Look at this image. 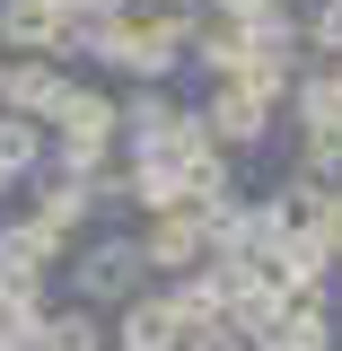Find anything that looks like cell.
I'll return each mask as SVG.
<instances>
[{
  "instance_id": "obj_26",
  "label": "cell",
  "mask_w": 342,
  "mask_h": 351,
  "mask_svg": "<svg viewBox=\"0 0 342 351\" xmlns=\"http://www.w3.org/2000/svg\"><path fill=\"white\" fill-rule=\"evenodd\" d=\"M132 9H141V0H132Z\"/></svg>"
},
{
  "instance_id": "obj_19",
  "label": "cell",
  "mask_w": 342,
  "mask_h": 351,
  "mask_svg": "<svg viewBox=\"0 0 342 351\" xmlns=\"http://www.w3.org/2000/svg\"><path fill=\"white\" fill-rule=\"evenodd\" d=\"M263 202H272V211L290 219V228H307V219H316V202H325V184H316V176H281V184H272V193H263Z\"/></svg>"
},
{
  "instance_id": "obj_24",
  "label": "cell",
  "mask_w": 342,
  "mask_h": 351,
  "mask_svg": "<svg viewBox=\"0 0 342 351\" xmlns=\"http://www.w3.org/2000/svg\"><path fill=\"white\" fill-rule=\"evenodd\" d=\"M0 88H9V62H0Z\"/></svg>"
},
{
  "instance_id": "obj_25",
  "label": "cell",
  "mask_w": 342,
  "mask_h": 351,
  "mask_svg": "<svg viewBox=\"0 0 342 351\" xmlns=\"http://www.w3.org/2000/svg\"><path fill=\"white\" fill-rule=\"evenodd\" d=\"M0 202H9V184H0Z\"/></svg>"
},
{
  "instance_id": "obj_14",
  "label": "cell",
  "mask_w": 342,
  "mask_h": 351,
  "mask_svg": "<svg viewBox=\"0 0 342 351\" xmlns=\"http://www.w3.org/2000/svg\"><path fill=\"white\" fill-rule=\"evenodd\" d=\"M36 351H106V316L80 299H44V334Z\"/></svg>"
},
{
  "instance_id": "obj_2",
  "label": "cell",
  "mask_w": 342,
  "mask_h": 351,
  "mask_svg": "<svg viewBox=\"0 0 342 351\" xmlns=\"http://www.w3.org/2000/svg\"><path fill=\"white\" fill-rule=\"evenodd\" d=\"M62 272H71V299L97 307V316L123 307L132 290H149V263H141V246H132V228H88Z\"/></svg>"
},
{
  "instance_id": "obj_5",
  "label": "cell",
  "mask_w": 342,
  "mask_h": 351,
  "mask_svg": "<svg viewBox=\"0 0 342 351\" xmlns=\"http://www.w3.org/2000/svg\"><path fill=\"white\" fill-rule=\"evenodd\" d=\"M334 343H342L334 290H281V316L263 325L255 351H334Z\"/></svg>"
},
{
  "instance_id": "obj_6",
  "label": "cell",
  "mask_w": 342,
  "mask_h": 351,
  "mask_svg": "<svg viewBox=\"0 0 342 351\" xmlns=\"http://www.w3.org/2000/svg\"><path fill=\"white\" fill-rule=\"evenodd\" d=\"M184 316L167 307V290H132L123 307H106V351H175Z\"/></svg>"
},
{
  "instance_id": "obj_17",
  "label": "cell",
  "mask_w": 342,
  "mask_h": 351,
  "mask_svg": "<svg viewBox=\"0 0 342 351\" xmlns=\"http://www.w3.org/2000/svg\"><path fill=\"white\" fill-rule=\"evenodd\" d=\"M290 167L316 176V184H342V123H299V141H290Z\"/></svg>"
},
{
  "instance_id": "obj_18",
  "label": "cell",
  "mask_w": 342,
  "mask_h": 351,
  "mask_svg": "<svg viewBox=\"0 0 342 351\" xmlns=\"http://www.w3.org/2000/svg\"><path fill=\"white\" fill-rule=\"evenodd\" d=\"M299 44L316 62H342V0H307L299 9Z\"/></svg>"
},
{
  "instance_id": "obj_21",
  "label": "cell",
  "mask_w": 342,
  "mask_h": 351,
  "mask_svg": "<svg viewBox=\"0 0 342 351\" xmlns=\"http://www.w3.org/2000/svg\"><path fill=\"white\" fill-rule=\"evenodd\" d=\"M175 351H255V343H246L228 316H211V325H184V343H175Z\"/></svg>"
},
{
  "instance_id": "obj_10",
  "label": "cell",
  "mask_w": 342,
  "mask_h": 351,
  "mask_svg": "<svg viewBox=\"0 0 342 351\" xmlns=\"http://www.w3.org/2000/svg\"><path fill=\"white\" fill-rule=\"evenodd\" d=\"M263 272H272L281 290H334V255H325L307 228H281V246L263 255Z\"/></svg>"
},
{
  "instance_id": "obj_9",
  "label": "cell",
  "mask_w": 342,
  "mask_h": 351,
  "mask_svg": "<svg viewBox=\"0 0 342 351\" xmlns=\"http://www.w3.org/2000/svg\"><path fill=\"white\" fill-rule=\"evenodd\" d=\"M9 62V53H0ZM62 80H71V62H44V53H27V62H9V88H0V106L9 114H53V97H62Z\"/></svg>"
},
{
  "instance_id": "obj_11",
  "label": "cell",
  "mask_w": 342,
  "mask_h": 351,
  "mask_svg": "<svg viewBox=\"0 0 342 351\" xmlns=\"http://www.w3.org/2000/svg\"><path fill=\"white\" fill-rule=\"evenodd\" d=\"M123 184H132V211H141V219L184 202V167L158 158V149H123Z\"/></svg>"
},
{
  "instance_id": "obj_13",
  "label": "cell",
  "mask_w": 342,
  "mask_h": 351,
  "mask_svg": "<svg viewBox=\"0 0 342 351\" xmlns=\"http://www.w3.org/2000/svg\"><path fill=\"white\" fill-rule=\"evenodd\" d=\"M299 62H307V53H281V44H246V62H237V80H228V88H246V97H263V106L281 114V97H290V80H299Z\"/></svg>"
},
{
  "instance_id": "obj_8",
  "label": "cell",
  "mask_w": 342,
  "mask_h": 351,
  "mask_svg": "<svg viewBox=\"0 0 342 351\" xmlns=\"http://www.w3.org/2000/svg\"><path fill=\"white\" fill-rule=\"evenodd\" d=\"M0 53H9V62H27V53L71 62V27H62V9H53V0H0Z\"/></svg>"
},
{
  "instance_id": "obj_1",
  "label": "cell",
  "mask_w": 342,
  "mask_h": 351,
  "mask_svg": "<svg viewBox=\"0 0 342 351\" xmlns=\"http://www.w3.org/2000/svg\"><path fill=\"white\" fill-rule=\"evenodd\" d=\"M44 132H53V158H44V167L97 176L114 149H123V132H114V88H97V80H62V97H53Z\"/></svg>"
},
{
  "instance_id": "obj_20",
  "label": "cell",
  "mask_w": 342,
  "mask_h": 351,
  "mask_svg": "<svg viewBox=\"0 0 342 351\" xmlns=\"http://www.w3.org/2000/svg\"><path fill=\"white\" fill-rule=\"evenodd\" d=\"M307 237L334 255V272H342V184H325V202H316V219H307Z\"/></svg>"
},
{
  "instance_id": "obj_15",
  "label": "cell",
  "mask_w": 342,
  "mask_h": 351,
  "mask_svg": "<svg viewBox=\"0 0 342 351\" xmlns=\"http://www.w3.org/2000/svg\"><path fill=\"white\" fill-rule=\"evenodd\" d=\"M184 62H193L202 80H237V62H246V27L202 18V27H193V44H184Z\"/></svg>"
},
{
  "instance_id": "obj_22",
  "label": "cell",
  "mask_w": 342,
  "mask_h": 351,
  "mask_svg": "<svg viewBox=\"0 0 342 351\" xmlns=\"http://www.w3.org/2000/svg\"><path fill=\"white\" fill-rule=\"evenodd\" d=\"M263 0H202V18H228V27H255Z\"/></svg>"
},
{
  "instance_id": "obj_16",
  "label": "cell",
  "mask_w": 342,
  "mask_h": 351,
  "mask_svg": "<svg viewBox=\"0 0 342 351\" xmlns=\"http://www.w3.org/2000/svg\"><path fill=\"white\" fill-rule=\"evenodd\" d=\"M44 299H53V290H18V281H0V351H36Z\"/></svg>"
},
{
  "instance_id": "obj_4",
  "label": "cell",
  "mask_w": 342,
  "mask_h": 351,
  "mask_svg": "<svg viewBox=\"0 0 342 351\" xmlns=\"http://www.w3.org/2000/svg\"><path fill=\"white\" fill-rule=\"evenodd\" d=\"M193 114H202V132H211L228 158H246V149H263V141L281 132V114H272L263 97H246V88H228V80L202 88V106H193Z\"/></svg>"
},
{
  "instance_id": "obj_23",
  "label": "cell",
  "mask_w": 342,
  "mask_h": 351,
  "mask_svg": "<svg viewBox=\"0 0 342 351\" xmlns=\"http://www.w3.org/2000/svg\"><path fill=\"white\" fill-rule=\"evenodd\" d=\"M325 71H334V88H342V62H325Z\"/></svg>"
},
{
  "instance_id": "obj_7",
  "label": "cell",
  "mask_w": 342,
  "mask_h": 351,
  "mask_svg": "<svg viewBox=\"0 0 342 351\" xmlns=\"http://www.w3.org/2000/svg\"><path fill=\"white\" fill-rule=\"evenodd\" d=\"M18 202L36 219H53L62 237H88L97 228V202H88V176H71V167H36L27 184H18Z\"/></svg>"
},
{
  "instance_id": "obj_12",
  "label": "cell",
  "mask_w": 342,
  "mask_h": 351,
  "mask_svg": "<svg viewBox=\"0 0 342 351\" xmlns=\"http://www.w3.org/2000/svg\"><path fill=\"white\" fill-rule=\"evenodd\" d=\"M44 158H53V132H44L36 114H9V106H0V184L18 193V184H27Z\"/></svg>"
},
{
  "instance_id": "obj_3",
  "label": "cell",
  "mask_w": 342,
  "mask_h": 351,
  "mask_svg": "<svg viewBox=\"0 0 342 351\" xmlns=\"http://www.w3.org/2000/svg\"><path fill=\"white\" fill-rule=\"evenodd\" d=\"M132 246H141V263H149V281H175V272L211 263V228H202L193 202H175V211H149V219H141Z\"/></svg>"
}]
</instances>
